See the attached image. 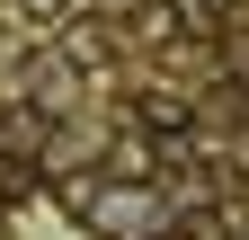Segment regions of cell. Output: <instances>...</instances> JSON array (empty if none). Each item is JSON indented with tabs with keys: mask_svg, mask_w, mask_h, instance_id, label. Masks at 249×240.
Here are the masks:
<instances>
[{
	"mask_svg": "<svg viewBox=\"0 0 249 240\" xmlns=\"http://www.w3.org/2000/svg\"><path fill=\"white\" fill-rule=\"evenodd\" d=\"M89 240H142L151 223H160V187L151 178H89V196H80V214H71Z\"/></svg>",
	"mask_w": 249,
	"mask_h": 240,
	"instance_id": "6da1fadb",
	"label": "cell"
},
{
	"mask_svg": "<svg viewBox=\"0 0 249 240\" xmlns=\"http://www.w3.org/2000/svg\"><path fill=\"white\" fill-rule=\"evenodd\" d=\"M142 240H205V231H196V223H151Z\"/></svg>",
	"mask_w": 249,
	"mask_h": 240,
	"instance_id": "277c9868",
	"label": "cell"
},
{
	"mask_svg": "<svg viewBox=\"0 0 249 240\" xmlns=\"http://www.w3.org/2000/svg\"><path fill=\"white\" fill-rule=\"evenodd\" d=\"M9 9H18L27 27H62V18H71V9H80V0H9Z\"/></svg>",
	"mask_w": 249,
	"mask_h": 240,
	"instance_id": "3957f363",
	"label": "cell"
},
{
	"mask_svg": "<svg viewBox=\"0 0 249 240\" xmlns=\"http://www.w3.org/2000/svg\"><path fill=\"white\" fill-rule=\"evenodd\" d=\"M124 125H134V134L151 142V152H160V142H187V134H196V107H187L178 89H160V80H142L134 98H124Z\"/></svg>",
	"mask_w": 249,
	"mask_h": 240,
	"instance_id": "7a4b0ae2",
	"label": "cell"
}]
</instances>
